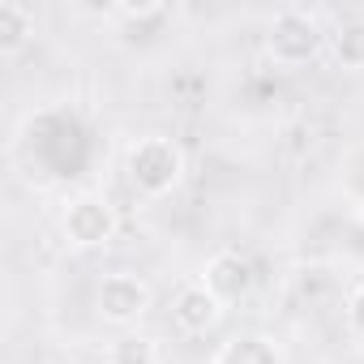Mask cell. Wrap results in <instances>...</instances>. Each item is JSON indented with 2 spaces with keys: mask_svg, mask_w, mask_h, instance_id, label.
<instances>
[{
  "mask_svg": "<svg viewBox=\"0 0 364 364\" xmlns=\"http://www.w3.org/2000/svg\"><path fill=\"white\" fill-rule=\"evenodd\" d=\"M210 364H287V355L270 334H232Z\"/></svg>",
  "mask_w": 364,
  "mask_h": 364,
  "instance_id": "7",
  "label": "cell"
},
{
  "mask_svg": "<svg viewBox=\"0 0 364 364\" xmlns=\"http://www.w3.org/2000/svg\"><path fill=\"white\" fill-rule=\"evenodd\" d=\"M112 14H116V18H159L163 5H159V0H141V5H116Z\"/></svg>",
  "mask_w": 364,
  "mask_h": 364,
  "instance_id": "12",
  "label": "cell"
},
{
  "mask_svg": "<svg viewBox=\"0 0 364 364\" xmlns=\"http://www.w3.org/2000/svg\"><path fill=\"white\" fill-rule=\"evenodd\" d=\"M112 364H159V347L146 334H120L112 343Z\"/></svg>",
  "mask_w": 364,
  "mask_h": 364,
  "instance_id": "10",
  "label": "cell"
},
{
  "mask_svg": "<svg viewBox=\"0 0 364 364\" xmlns=\"http://www.w3.org/2000/svg\"><path fill=\"white\" fill-rule=\"evenodd\" d=\"M347 330L364 343V283L347 296Z\"/></svg>",
  "mask_w": 364,
  "mask_h": 364,
  "instance_id": "11",
  "label": "cell"
},
{
  "mask_svg": "<svg viewBox=\"0 0 364 364\" xmlns=\"http://www.w3.org/2000/svg\"><path fill=\"white\" fill-rule=\"evenodd\" d=\"M99 364H112V360H99Z\"/></svg>",
  "mask_w": 364,
  "mask_h": 364,
  "instance_id": "13",
  "label": "cell"
},
{
  "mask_svg": "<svg viewBox=\"0 0 364 364\" xmlns=\"http://www.w3.org/2000/svg\"><path fill=\"white\" fill-rule=\"evenodd\" d=\"M202 283H206L223 304H236V300L249 296V287H253V270H249V262H245L240 253L223 249V253H215V257L202 266Z\"/></svg>",
  "mask_w": 364,
  "mask_h": 364,
  "instance_id": "6",
  "label": "cell"
},
{
  "mask_svg": "<svg viewBox=\"0 0 364 364\" xmlns=\"http://www.w3.org/2000/svg\"><path fill=\"white\" fill-rule=\"evenodd\" d=\"M223 300L198 279V283H185L176 291V300H171V321H176V330H185V334H210L219 321H223Z\"/></svg>",
  "mask_w": 364,
  "mask_h": 364,
  "instance_id": "5",
  "label": "cell"
},
{
  "mask_svg": "<svg viewBox=\"0 0 364 364\" xmlns=\"http://www.w3.org/2000/svg\"><path fill=\"white\" fill-rule=\"evenodd\" d=\"M154 304V287L133 274V270H112L103 274L99 291H95V309L107 326H137Z\"/></svg>",
  "mask_w": 364,
  "mask_h": 364,
  "instance_id": "4",
  "label": "cell"
},
{
  "mask_svg": "<svg viewBox=\"0 0 364 364\" xmlns=\"http://www.w3.org/2000/svg\"><path fill=\"white\" fill-rule=\"evenodd\" d=\"M326 39L330 35L321 31L317 14H309V9H283V14H274V22L266 31V52H270V60L279 69H300V65H309V60L321 56Z\"/></svg>",
  "mask_w": 364,
  "mask_h": 364,
  "instance_id": "2",
  "label": "cell"
},
{
  "mask_svg": "<svg viewBox=\"0 0 364 364\" xmlns=\"http://www.w3.org/2000/svg\"><path fill=\"white\" fill-rule=\"evenodd\" d=\"M35 35V14L26 5H18V0H0V52L14 56L31 43Z\"/></svg>",
  "mask_w": 364,
  "mask_h": 364,
  "instance_id": "8",
  "label": "cell"
},
{
  "mask_svg": "<svg viewBox=\"0 0 364 364\" xmlns=\"http://www.w3.org/2000/svg\"><path fill=\"white\" fill-rule=\"evenodd\" d=\"M124 171H129V185L141 198H167V193L180 189V180H185V150L163 133H146L129 146Z\"/></svg>",
  "mask_w": 364,
  "mask_h": 364,
  "instance_id": "1",
  "label": "cell"
},
{
  "mask_svg": "<svg viewBox=\"0 0 364 364\" xmlns=\"http://www.w3.org/2000/svg\"><path fill=\"white\" fill-rule=\"evenodd\" d=\"M120 232V215L103 193H77L60 210V236L69 249H107Z\"/></svg>",
  "mask_w": 364,
  "mask_h": 364,
  "instance_id": "3",
  "label": "cell"
},
{
  "mask_svg": "<svg viewBox=\"0 0 364 364\" xmlns=\"http://www.w3.org/2000/svg\"><path fill=\"white\" fill-rule=\"evenodd\" d=\"M330 52L343 69H364V18L355 22H343L334 35H330Z\"/></svg>",
  "mask_w": 364,
  "mask_h": 364,
  "instance_id": "9",
  "label": "cell"
}]
</instances>
